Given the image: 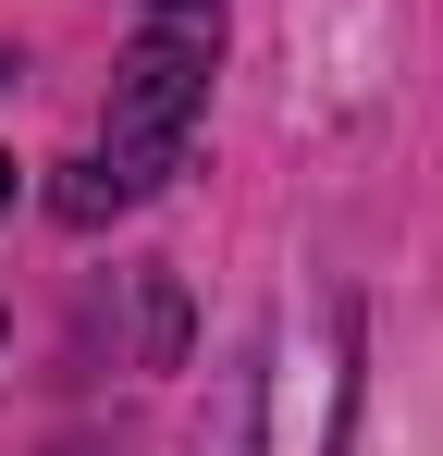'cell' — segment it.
Wrapping results in <instances>:
<instances>
[{
  "label": "cell",
  "mask_w": 443,
  "mask_h": 456,
  "mask_svg": "<svg viewBox=\"0 0 443 456\" xmlns=\"http://www.w3.org/2000/svg\"><path fill=\"white\" fill-rule=\"evenodd\" d=\"M197 111H210V50H197V37H148V50H124V75H111V111H99V160L62 185V210H74V223H99V210H136L148 185L185 160Z\"/></svg>",
  "instance_id": "cell-1"
},
{
  "label": "cell",
  "mask_w": 443,
  "mask_h": 456,
  "mask_svg": "<svg viewBox=\"0 0 443 456\" xmlns=\"http://www.w3.org/2000/svg\"><path fill=\"white\" fill-rule=\"evenodd\" d=\"M0 210H12V160H0Z\"/></svg>",
  "instance_id": "cell-2"
}]
</instances>
